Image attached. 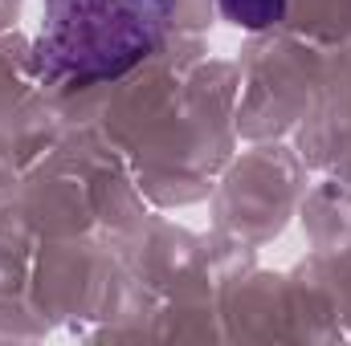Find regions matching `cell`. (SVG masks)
Wrapping results in <instances>:
<instances>
[{"label":"cell","instance_id":"6da1fadb","mask_svg":"<svg viewBox=\"0 0 351 346\" xmlns=\"http://www.w3.org/2000/svg\"><path fill=\"white\" fill-rule=\"evenodd\" d=\"M172 21V0H45L33 74L53 86H98L143 66Z\"/></svg>","mask_w":351,"mask_h":346},{"label":"cell","instance_id":"7a4b0ae2","mask_svg":"<svg viewBox=\"0 0 351 346\" xmlns=\"http://www.w3.org/2000/svg\"><path fill=\"white\" fill-rule=\"evenodd\" d=\"M217 8L225 21H233L237 29H250V33L274 29L286 16V0H217Z\"/></svg>","mask_w":351,"mask_h":346}]
</instances>
